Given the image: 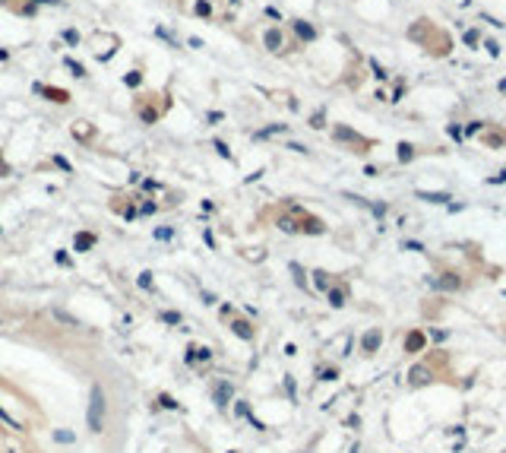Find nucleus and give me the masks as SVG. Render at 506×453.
<instances>
[{
  "label": "nucleus",
  "mask_w": 506,
  "mask_h": 453,
  "mask_svg": "<svg viewBox=\"0 0 506 453\" xmlns=\"http://www.w3.org/2000/svg\"><path fill=\"white\" fill-rule=\"evenodd\" d=\"M162 190V181H152V178H143V194H158Z\"/></svg>",
  "instance_id": "35"
},
{
  "label": "nucleus",
  "mask_w": 506,
  "mask_h": 453,
  "mask_svg": "<svg viewBox=\"0 0 506 453\" xmlns=\"http://www.w3.org/2000/svg\"><path fill=\"white\" fill-rule=\"evenodd\" d=\"M0 422H3L10 431H16V434H22V431H25V428H22V422H19V418H13L10 412H6V406H3V403H0Z\"/></svg>",
  "instance_id": "22"
},
{
  "label": "nucleus",
  "mask_w": 506,
  "mask_h": 453,
  "mask_svg": "<svg viewBox=\"0 0 506 453\" xmlns=\"http://www.w3.org/2000/svg\"><path fill=\"white\" fill-rule=\"evenodd\" d=\"M51 314H54V320H57V323H66V326H70V330H79V326H83V323H79V320H76V317H73V314H66V311H61V308H54V311H51Z\"/></svg>",
  "instance_id": "23"
},
{
  "label": "nucleus",
  "mask_w": 506,
  "mask_h": 453,
  "mask_svg": "<svg viewBox=\"0 0 506 453\" xmlns=\"http://www.w3.org/2000/svg\"><path fill=\"white\" fill-rule=\"evenodd\" d=\"M92 133H95V130H92V127H89V124H85V121H76V124H73V136H76L79 143H85V139H92Z\"/></svg>",
  "instance_id": "24"
},
{
  "label": "nucleus",
  "mask_w": 506,
  "mask_h": 453,
  "mask_svg": "<svg viewBox=\"0 0 506 453\" xmlns=\"http://www.w3.org/2000/svg\"><path fill=\"white\" fill-rule=\"evenodd\" d=\"M212 362V349L209 345H196V342H190L187 349H184V364L187 368H196V364H209Z\"/></svg>",
  "instance_id": "9"
},
{
  "label": "nucleus",
  "mask_w": 506,
  "mask_h": 453,
  "mask_svg": "<svg viewBox=\"0 0 506 453\" xmlns=\"http://www.w3.org/2000/svg\"><path fill=\"white\" fill-rule=\"evenodd\" d=\"M212 403H215V409H228L231 403H234V384L225 381V377H218V381H212Z\"/></svg>",
  "instance_id": "6"
},
{
  "label": "nucleus",
  "mask_w": 506,
  "mask_h": 453,
  "mask_svg": "<svg viewBox=\"0 0 506 453\" xmlns=\"http://www.w3.org/2000/svg\"><path fill=\"white\" fill-rule=\"evenodd\" d=\"M481 143H484V146H490V149H500V146L506 143V133H500V130H497V133H484Z\"/></svg>",
  "instance_id": "25"
},
{
  "label": "nucleus",
  "mask_w": 506,
  "mask_h": 453,
  "mask_svg": "<svg viewBox=\"0 0 506 453\" xmlns=\"http://www.w3.org/2000/svg\"><path fill=\"white\" fill-rule=\"evenodd\" d=\"M155 409H168V412H184V406L177 403L171 393H165V390H158V396H155Z\"/></svg>",
  "instance_id": "17"
},
{
  "label": "nucleus",
  "mask_w": 506,
  "mask_h": 453,
  "mask_svg": "<svg viewBox=\"0 0 506 453\" xmlns=\"http://www.w3.org/2000/svg\"><path fill=\"white\" fill-rule=\"evenodd\" d=\"M234 415L237 418H250L253 412H250V403H244V399H234Z\"/></svg>",
  "instance_id": "32"
},
{
  "label": "nucleus",
  "mask_w": 506,
  "mask_h": 453,
  "mask_svg": "<svg viewBox=\"0 0 506 453\" xmlns=\"http://www.w3.org/2000/svg\"><path fill=\"white\" fill-rule=\"evenodd\" d=\"M95 244H98L95 231H76V235H73V250H76V254H89Z\"/></svg>",
  "instance_id": "13"
},
{
  "label": "nucleus",
  "mask_w": 506,
  "mask_h": 453,
  "mask_svg": "<svg viewBox=\"0 0 506 453\" xmlns=\"http://www.w3.org/2000/svg\"><path fill=\"white\" fill-rule=\"evenodd\" d=\"M237 314V308H234V304H228V301H222V304H218V317H222V320H228V317H234Z\"/></svg>",
  "instance_id": "34"
},
{
  "label": "nucleus",
  "mask_w": 506,
  "mask_h": 453,
  "mask_svg": "<svg viewBox=\"0 0 506 453\" xmlns=\"http://www.w3.org/2000/svg\"><path fill=\"white\" fill-rule=\"evenodd\" d=\"M291 32H297L301 42H314V38H316V29L310 23H304V19H291Z\"/></svg>",
  "instance_id": "15"
},
{
  "label": "nucleus",
  "mask_w": 506,
  "mask_h": 453,
  "mask_svg": "<svg viewBox=\"0 0 506 453\" xmlns=\"http://www.w3.org/2000/svg\"><path fill=\"white\" fill-rule=\"evenodd\" d=\"M105 422H108V396H105L102 384H92L89 390V406H85V428L92 434H102Z\"/></svg>",
  "instance_id": "4"
},
{
  "label": "nucleus",
  "mask_w": 506,
  "mask_h": 453,
  "mask_svg": "<svg viewBox=\"0 0 506 453\" xmlns=\"http://www.w3.org/2000/svg\"><path fill=\"white\" fill-rule=\"evenodd\" d=\"M399 149H402V152H399V159H402V162H408V159L415 156V146H408V143H402Z\"/></svg>",
  "instance_id": "40"
},
{
  "label": "nucleus",
  "mask_w": 506,
  "mask_h": 453,
  "mask_svg": "<svg viewBox=\"0 0 506 453\" xmlns=\"http://www.w3.org/2000/svg\"><path fill=\"white\" fill-rule=\"evenodd\" d=\"M408 381H411V387H418V384H427V381H434V371L427 368V364H415L411 368V374H408Z\"/></svg>",
  "instance_id": "16"
},
{
  "label": "nucleus",
  "mask_w": 506,
  "mask_h": 453,
  "mask_svg": "<svg viewBox=\"0 0 506 453\" xmlns=\"http://www.w3.org/2000/svg\"><path fill=\"white\" fill-rule=\"evenodd\" d=\"M124 86H130V89H136V86H143V73H139V70H130V73H124Z\"/></svg>",
  "instance_id": "30"
},
{
  "label": "nucleus",
  "mask_w": 506,
  "mask_h": 453,
  "mask_svg": "<svg viewBox=\"0 0 506 453\" xmlns=\"http://www.w3.org/2000/svg\"><path fill=\"white\" fill-rule=\"evenodd\" d=\"M424 345H427V336H424L421 326H415V330L405 333V352H408V355H418V352H424Z\"/></svg>",
  "instance_id": "11"
},
{
  "label": "nucleus",
  "mask_w": 506,
  "mask_h": 453,
  "mask_svg": "<svg viewBox=\"0 0 506 453\" xmlns=\"http://www.w3.org/2000/svg\"><path fill=\"white\" fill-rule=\"evenodd\" d=\"M63 38H66L70 45H79V32H76V29H66V32H63Z\"/></svg>",
  "instance_id": "44"
},
{
  "label": "nucleus",
  "mask_w": 506,
  "mask_h": 453,
  "mask_svg": "<svg viewBox=\"0 0 506 453\" xmlns=\"http://www.w3.org/2000/svg\"><path fill=\"white\" fill-rule=\"evenodd\" d=\"M158 212V203L149 197H139V216H155Z\"/></svg>",
  "instance_id": "26"
},
{
  "label": "nucleus",
  "mask_w": 506,
  "mask_h": 453,
  "mask_svg": "<svg viewBox=\"0 0 506 453\" xmlns=\"http://www.w3.org/2000/svg\"><path fill=\"white\" fill-rule=\"evenodd\" d=\"M203 241H206V244H209V248H215V235H212V231H209V228H206V231H203Z\"/></svg>",
  "instance_id": "45"
},
{
  "label": "nucleus",
  "mask_w": 506,
  "mask_h": 453,
  "mask_svg": "<svg viewBox=\"0 0 506 453\" xmlns=\"http://www.w3.org/2000/svg\"><path fill=\"white\" fill-rule=\"evenodd\" d=\"M408 38L415 45H421L430 57H446L452 51V35L446 29H440V25H437L434 19H427V16L415 19V23L408 25Z\"/></svg>",
  "instance_id": "2"
},
{
  "label": "nucleus",
  "mask_w": 506,
  "mask_h": 453,
  "mask_svg": "<svg viewBox=\"0 0 506 453\" xmlns=\"http://www.w3.org/2000/svg\"><path fill=\"white\" fill-rule=\"evenodd\" d=\"M348 295H351V292H348V282H345L342 276H336V282H332L329 292H326L329 304H332V308H345V304H348Z\"/></svg>",
  "instance_id": "10"
},
{
  "label": "nucleus",
  "mask_w": 506,
  "mask_h": 453,
  "mask_svg": "<svg viewBox=\"0 0 506 453\" xmlns=\"http://www.w3.org/2000/svg\"><path fill=\"white\" fill-rule=\"evenodd\" d=\"M158 323H165V326H184V314H181V311H171V308H162V311H158Z\"/></svg>",
  "instance_id": "18"
},
{
  "label": "nucleus",
  "mask_w": 506,
  "mask_h": 453,
  "mask_svg": "<svg viewBox=\"0 0 506 453\" xmlns=\"http://www.w3.org/2000/svg\"><path fill=\"white\" fill-rule=\"evenodd\" d=\"M323 121H326V114H323V111H316V114H310V127H316V130H319V127H326Z\"/></svg>",
  "instance_id": "41"
},
{
  "label": "nucleus",
  "mask_w": 506,
  "mask_h": 453,
  "mask_svg": "<svg viewBox=\"0 0 506 453\" xmlns=\"http://www.w3.org/2000/svg\"><path fill=\"white\" fill-rule=\"evenodd\" d=\"M54 444H76V434L66 431V428H57L54 431Z\"/></svg>",
  "instance_id": "29"
},
{
  "label": "nucleus",
  "mask_w": 506,
  "mask_h": 453,
  "mask_svg": "<svg viewBox=\"0 0 506 453\" xmlns=\"http://www.w3.org/2000/svg\"><path fill=\"white\" fill-rule=\"evenodd\" d=\"M316 377H319V381H336V377H338V368H319Z\"/></svg>",
  "instance_id": "36"
},
{
  "label": "nucleus",
  "mask_w": 506,
  "mask_h": 453,
  "mask_svg": "<svg viewBox=\"0 0 506 453\" xmlns=\"http://www.w3.org/2000/svg\"><path fill=\"white\" fill-rule=\"evenodd\" d=\"M465 42H468V45H478V32H465Z\"/></svg>",
  "instance_id": "47"
},
{
  "label": "nucleus",
  "mask_w": 506,
  "mask_h": 453,
  "mask_svg": "<svg viewBox=\"0 0 506 453\" xmlns=\"http://www.w3.org/2000/svg\"><path fill=\"white\" fill-rule=\"evenodd\" d=\"M380 345H383V330H380V326H374V330H367L361 336V352H364V355L380 352Z\"/></svg>",
  "instance_id": "12"
},
{
  "label": "nucleus",
  "mask_w": 506,
  "mask_h": 453,
  "mask_svg": "<svg viewBox=\"0 0 506 453\" xmlns=\"http://www.w3.org/2000/svg\"><path fill=\"white\" fill-rule=\"evenodd\" d=\"M285 390H288V396H291V399L297 396V387H295V381H291L288 374H285Z\"/></svg>",
  "instance_id": "43"
},
{
  "label": "nucleus",
  "mask_w": 506,
  "mask_h": 453,
  "mask_svg": "<svg viewBox=\"0 0 506 453\" xmlns=\"http://www.w3.org/2000/svg\"><path fill=\"white\" fill-rule=\"evenodd\" d=\"M54 165L61 171H66V175H73V165H70V159H63V156H54Z\"/></svg>",
  "instance_id": "38"
},
{
  "label": "nucleus",
  "mask_w": 506,
  "mask_h": 453,
  "mask_svg": "<svg viewBox=\"0 0 506 453\" xmlns=\"http://www.w3.org/2000/svg\"><path fill=\"white\" fill-rule=\"evenodd\" d=\"M310 276H314V285H316L319 292H329V285L336 282V276H332V272H326V270H314Z\"/></svg>",
  "instance_id": "21"
},
{
  "label": "nucleus",
  "mask_w": 506,
  "mask_h": 453,
  "mask_svg": "<svg viewBox=\"0 0 506 453\" xmlns=\"http://www.w3.org/2000/svg\"><path fill=\"white\" fill-rule=\"evenodd\" d=\"M212 146H215V149H218V156H222V159H228V162H231V159H234V156H231V149H228V146L222 143V139H215V143H212Z\"/></svg>",
  "instance_id": "39"
},
{
  "label": "nucleus",
  "mask_w": 506,
  "mask_h": 453,
  "mask_svg": "<svg viewBox=\"0 0 506 453\" xmlns=\"http://www.w3.org/2000/svg\"><path fill=\"white\" fill-rule=\"evenodd\" d=\"M332 139L336 143H342L348 152H355V156H367L370 149H374V139H367V136H361L358 130H351V127H345V124H336L332 127Z\"/></svg>",
  "instance_id": "5"
},
{
  "label": "nucleus",
  "mask_w": 506,
  "mask_h": 453,
  "mask_svg": "<svg viewBox=\"0 0 506 453\" xmlns=\"http://www.w3.org/2000/svg\"><path fill=\"white\" fill-rule=\"evenodd\" d=\"M225 323H228V330L234 333L237 339H244V342H253V339H256V326H253V320H250V317L234 314V317H228Z\"/></svg>",
  "instance_id": "8"
},
{
  "label": "nucleus",
  "mask_w": 506,
  "mask_h": 453,
  "mask_svg": "<svg viewBox=\"0 0 506 453\" xmlns=\"http://www.w3.org/2000/svg\"><path fill=\"white\" fill-rule=\"evenodd\" d=\"M275 228L288 231V235H326V222L314 212H307L301 203L285 200L275 209Z\"/></svg>",
  "instance_id": "1"
},
{
  "label": "nucleus",
  "mask_w": 506,
  "mask_h": 453,
  "mask_svg": "<svg viewBox=\"0 0 506 453\" xmlns=\"http://www.w3.org/2000/svg\"><path fill=\"white\" fill-rule=\"evenodd\" d=\"M32 92L35 95H42L44 102H54V105H70L73 95L66 89H61V86H48V83H32Z\"/></svg>",
  "instance_id": "7"
},
{
  "label": "nucleus",
  "mask_w": 506,
  "mask_h": 453,
  "mask_svg": "<svg viewBox=\"0 0 506 453\" xmlns=\"http://www.w3.org/2000/svg\"><path fill=\"white\" fill-rule=\"evenodd\" d=\"M203 304H218V298L212 292H203Z\"/></svg>",
  "instance_id": "46"
},
{
  "label": "nucleus",
  "mask_w": 506,
  "mask_h": 453,
  "mask_svg": "<svg viewBox=\"0 0 506 453\" xmlns=\"http://www.w3.org/2000/svg\"><path fill=\"white\" fill-rule=\"evenodd\" d=\"M291 276H295V282L301 285V289H307V272H304L301 263H291Z\"/></svg>",
  "instance_id": "28"
},
{
  "label": "nucleus",
  "mask_w": 506,
  "mask_h": 453,
  "mask_svg": "<svg viewBox=\"0 0 506 453\" xmlns=\"http://www.w3.org/2000/svg\"><path fill=\"white\" fill-rule=\"evenodd\" d=\"M54 263L63 266V270H70V266H73V257L66 254V250H54Z\"/></svg>",
  "instance_id": "33"
},
{
  "label": "nucleus",
  "mask_w": 506,
  "mask_h": 453,
  "mask_svg": "<svg viewBox=\"0 0 506 453\" xmlns=\"http://www.w3.org/2000/svg\"><path fill=\"white\" fill-rule=\"evenodd\" d=\"M421 200H430V203H449V194H418Z\"/></svg>",
  "instance_id": "37"
},
{
  "label": "nucleus",
  "mask_w": 506,
  "mask_h": 453,
  "mask_svg": "<svg viewBox=\"0 0 506 453\" xmlns=\"http://www.w3.org/2000/svg\"><path fill=\"white\" fill-rule=\"evenodd\" d=\"M193 13H196V16H203V19H209V16H212V3H206V0H196V3H193Z\"/></svg>",
  "instance_id": "31"
},
{
  "label": "nucleus",
  "mask_w": 506,
  "mask_h": 453,
  "mask_svg": "<svg viewBox=\"0 0 506 453\" xmlns=\"http://www.w3.org/2000/svg\"><path fill=\"white\" fill-rule=\"evenodd\" d=\"M155 238L158 241H171V238H174V228H155Z\"/></svg>",
  "instance_id": "42"
},
{
  "label": "nucleus",
  "mask_w": 506,
  "mask_h": 453,
  "mask_svg": "<svg viewBox=\"0 0 506 453\" xmlns=\"http://www.w3.org/2000/svg\"><path fill=\"white\" fill-rule=\"evenodd\" d=\"M63 67H66V70L73 73V76H79V79L85 76V67L79 64V61H73V57H63Z\"/></svg>",
  "instance_id": "27"
},
{
  "label": "nucleus",
  "mask_w": 506,
  "mask_h": 453,
  "mask_svg": "<svg viewBox=\"0 0 506 453\" xmlns=\"http://www.w3.org/2000/svg\"><path fill=\"white\" fill-rule=\"evenodd\" d=\"M430 282H434L437 289H446V292H459V289L465 285L462 279L456 276V272H440V279H430Z\"/></svg>",
  "instance_id": "14"
},
{
  "label": "nucleus",
  "mask_w": 506,
  "mask_h": 453,
  "mask_svg": "<svg viewBox=\"0 0 506 453\" xmlns=\"http://www.w3.org/2000/svg\"><path fill=\"white\" fill-rule=\"evenodd\" d=\"M168 108H171V98L165 95V92H143V95L133 98V111H136V117L146 124V127L158 124V117H162Z\"/></svg>",
  "instance_id": "3"
},
{
  "label": "nucleus",
  "mask_w": 506,
  "mask_h": 453,
  "mask_svg": "<svg viewBox=\"0 0 506 453\" xmlns=\"http://www.w3.org/2000/svg\"><path fill=\"white\" fill-rule=\"evenodd\" d=\"M152 276H155L152 270H143V272L136 276V285L146 292V295H155V292H158V289H155V279H152Z\"/></svg>",
  "instance_id": "20"
},
{
  "label": "nucleus",
  "mask_w": 506,
  "mask_h": 453,
  "mask_svg": "<svg viewBox=\"0 0 506 453\" xmlns=\"http://www.w3.org/2000/svg\"><path fill=\"white\" fill-rule=\"evenodd\" d=\"M263 42H266V48H269L272 54H282V51H285V48H282V29H269Z\"/></svg>",
  "instance_id": "19"
},
{
  "label": "nucleus",
  "mask_w": 506,
  "mask_h": 453,
  "mask_svg": "<svg viewBox=\"0 0 506 453\" xmlns=\"http://www.w3.org/2000/svg\"><path fill=\"white\" fill-rule=\"evenodd\" d=\"M228 453H237V450H228Z\"/></svg>",
  "instance_id": "48"
}]
</instances>
